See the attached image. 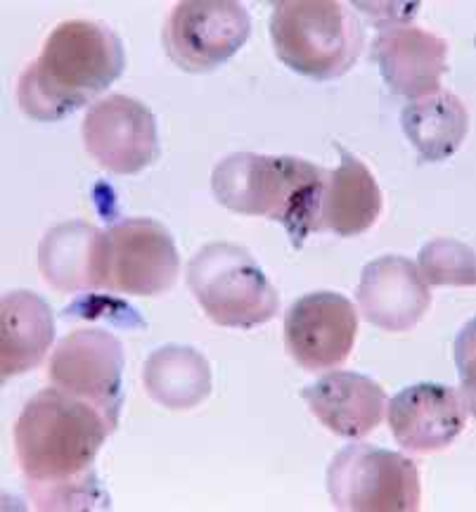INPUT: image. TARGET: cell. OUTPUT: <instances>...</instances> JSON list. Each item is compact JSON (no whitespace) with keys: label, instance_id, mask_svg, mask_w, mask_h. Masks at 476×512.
I'll return each instance as SVG.
<instances>
[{"label":"cell","instance_id":"6da1fadb","mask_svg":"<svg viewBox=\"0 0 476 512\" xmlns=\"http://www.w3.org/2000/svg\"><path fill=\"white\" fill-rule=\"evenodd\" d=\"M112 434L100 411L62 389H43L15 422V456L36 510H107L93 460Z\"/></svg>","mask_w":476,"mask_h":512},{"label":"cell","instance_id":"7a4b0ae2","mask_svg":"<svg viewBox=\"0 0 476 512\" xmlns=\"http://www.w3.org/2000/svg\"><path fill=\"white\" fill-rule=\"evenodd\" d=\"M117 31L95 19H69L45 38L41 55L19 74L17 102L36 121H60L86 107L124 74Z\"/></svg>","mask_w":476,"mask_h":512},{"label":"cell","instance_id":"3957f363","mask_svg":"<svg viewBox=\"0 0 476 512\" xmlns=\"http://www.w3.org/2000/svg\"><path fill=\"white\" fill-rule=\"evenodd\" d=\"M330 171L301 157L235 152L216 164L211 190L225 209L242 216H263L285 226L294 249L323 230L325 185Z\"/></svg>","mask_w":476,"mask_h":512},{"label":"cell","instance_id":"277c9868","mask_svg":"<svg viewBox=\"0 0 476 512\" xmlns=\"http://www.w3.org/2000/svg\"><path fill=\"white\" fill-rule=\"evenodd\" d=\"M270 38L285 67L315 81L344 76L365 46V31L356 12L339 0L275 3Z\"/></svg>","mask_w":476,"mask_h":512},{"label":"cell","instance_id":"5b68a950","mask_svg":"<svg viewBox=\"0 0 476 512\" xmlns=\"http://www.w3.org/2000/svg\"><path fill=\"white\" fill-rule=\"evenodd\" d=\"M185 280L202 311L221 328L252 330L278 316L280 297L247 249L211 242L192 256Z\"/></svg>","mask_w":476,"mask_h":512},{"label":"cell","instance_id":"8992f818","mask_svg":"<svg viewBox=\"0 0 476 512\" xmlns=\"http://www.w3.org/2000/svg\"><path fill=\"white\" fill-rule=\"evenodd\" d=\"M327 494L344 512H417L422 505L413 460L372 444H349L332 458Z\"/></svg>","mask_w":476,"mask_h":512},{"label":"cell","instance_id":"52a82bcc","mask_svg":"<svg viewBox=\"0 0 476 512\" xmlns=\"http://www.w3.org/2000/svg\"><path fill=\"white\" fill-rule=\"evenodd\" d=\"M124 363L119 337L100 328H83L60 339L50 356L48 377L53 387L100 411L114 432L124 406Z\"/></svg>","mask_w":476,"mask_h":512},{"label":"cell","instance_id":"ba28073f","mask_svg":"<svg viewBox=\"0 0 476 512\" xmlns=\"http://www.w3.org/2000/svg\"><path fill=\"white\" fill-rule=\"evenodd\" d=\"M252 34V17L235 0H183L166 19L162 41L183 72L202 74L228 62Z\"/></svg>","mask_w":476,"mask_h":512},{"label":"cell","instance_id":"9c48e42d","mask_svg":"<svg viewBox=\"0 0 476 512\" xmlns=\"http://www.w3.org/2000/svg\"><path fill=\"white\" fill-rule=\"evenodd\" d=\"M86 152L102 169L133 176L159 157L157 119L140 100L109 93L88 107L81 126Z\"/></svg>","mask_w":476,"mask_h":512},{"label":"cell","instance_id":"30bf717a","mask_svg":"<svg viewBox=\"0 0 476 512\" xmlns=\"http://www.w3.org/2000/svg\"><path fill=\"white\" fill-rule=\"evenodd\" d=\"M358 335V311L339 292H311L285 313V349L306 373L334 370L349 358Z\"/></svg>","mask_w":476,"mask_h":512},{"label":"cell","instance_id":"8fae6325","mask_svg":"<svg viewBox=\"0 0 476 512\" xmlns=\"http://www.w3.org/2000/svg\"><path fill=\"white\" fill-rule=\"evenodd\" d=\"M109 292L159 297L173 290L180 256L173 235L154 219H124L109 228Z\"/></svg>","mask_w":476,"mask_h":512},{"label":"cell","instance_id":"7c38bea8","mask_svg":"<svg viewBox=\"0 0 476 512\" xmlns=\"http://www.w3.org/2000/svg\"><path fill=\"white\" fill-rule=\"evenodd\" d=\"M387 411L398 446L413 453H436L460 437L472 403L446 384L420 382L401 389L387 403Z\"/></svg>","mask_w":476,"mask_h":512},{"label":"cell","instance_id":"4fadbf2b","mask_svg":"<svg viewBox=\"0 0 476 512\" xmlns=\"http://www.w3.org/2000/svg\"><path fill=\"white\" fill-rule=\"evenodd\" d=\"M109 266V233L88 221L60 223L50 228L38 245V271L60 294L107 290Z\"/></svg>","mask_w":476,"mask_h":512},{"label":"cell","instance_id":"5bb4252c","mask_svg":"<svg viewBox=\"0 0 476 512\" xmlns=\"http://www.w3.org/2000/svg\"><path fill=\"white\" fill-rule=\"evenodd\" d=\"M360 316L384 332H408L432 306V292L417 264L398 254L379 256L360 273L356 287Z\"/></svg>","mask_w":476,"mask_h":512},{"label":"cell","instance_id":"9a60e30c","mask_svg":"<svg viewBox=\"0 0 476 512\" xmlns=\"http://www.w3.org/2000/svg\"><path fill=\"white\" fill-rule=\"evenodd\" d=\"M372 60L391 91L420 100L441 91V79L448 72V41L413 24H391L379 29Z\"/></svg>","mask_w":476,"mask_h":512},{"label":"cell","instance_id":"2e32d148","mask_svg":"<svg viewBox=\"0 0 476 512\" xmlns=\"http://www.w3.org/2000/svg\"><path fill=\"white\" fill-rule=\"evenodd\" d=\"M308 411L332 434L363 439L382 425L387 413V392L368 375L337 370L308 384L301 392Z\"/></svg>","mask_w":476,"mask_h":512},{"label":"cell","instance_id":"e0dca14e","mask_svg":"<svg viewBox=\"0 0 476 512\" xmlns=\"http://www.w3.org/2000/svg\"><path fill=\"white\" fill-rule=\"evenodd\" d=\"M55 339V313L41 294L8 292L0 302V375L3 380L38 368Z\"/></svg>","mask_w":476,"mask_h":512},{"label":"cell","instance_id":"ac0fdd59","mask_svg":"<svg viewBox=\"0 0 476 512\" xmlns=\"http://www.w3.org/2000/svg\"><path fill=\"white\" fill-rule=\"evenodd\" d=\"M334 147L342 155V164L327 176L320 223L339 238H358L377 223L384 197L368 166L342 143Z\"/></svg>","mask_w":476,"mask_h":512},{"label":"cell","instance_id":"d6986e66","mask_svg":"<svg viewBox=\"0 0 476 512\" xmlns=\"http://www.w3.org/2000/svg\"><path fill=\"white\" fill-rule=\"evenodd\" d=\"M145 392L169 411H192L209 399L211 366L207 356L185 344L154 349L143 366Z\"/></svg>","mask_w":476,"mask_h":512},{"label":"cell","instance_id":"ffe728a7","mask_svg":"<svg viewBox=\"0 0 476 512\" xmlns=\"http://www.w3.org/2000/svg\"><path fill=\"white\" fill-rule=\"evenodd\" d=\"M401 126L405 138L413 143L424 162H443V159L453 157L465 143L469 114L458 95L441 88L427 98L405 105Z\"/></svg>","mask_w":476,"mask_h":512},{"label":"cell","instance_id":"44dd1931","mask_svg":"<svg viewBox=\"0 0 476 512\" xmlns=\"http://www.w3.org/2000/svg\"><path fill=\"white\" fill-rule=\"evenodd\" d=\"M417 271L429 287H474V249L453 238H436L420 249Z\"/></svg>","mask_w":476,"mask_h":512}]
</instances>
